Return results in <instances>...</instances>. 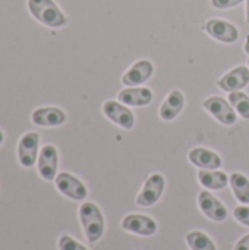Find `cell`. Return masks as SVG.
Instances as JSON below:
<instances>
[{
  "instance_id": "cell-1",
  "label": "cell",
  "mask_w": 249,
  "mask_h": 250,
  "mask_svg": "<svg viewBox=\"0 0 249 250\" xmlns=\"http://www.w3.org/2000/svg\"><path fill=\"white\" fill-rule=\"evenodd\" d=\"M29 13L35 21L48 28H62L68 23L66 15L54 0H26Z\"/></svg>"
},
{
  "instance_id": "cell-2",
  "label": "cell",
  "mask_w": 249,
  "mask_h": 250,
  "mask_svg": "<svg viewBox=\"0 0 249 250\" xmlns=\"http://www.w3.org/2000/svg\"><path fill=\"white\" fill-rule=\"evenodd\" d=\"M79 221L90 243L98 242L104 234V217L94 202H84L79 207Z\"/></svg>"
},
{
  "instance_id": "cell-3",
  "label": "cell",
  "mask_w": 249,
  "mask_h": 250,
  "mask_svg": "<svg viewBox=\"0 0 249 250\" xmlns=\"http://www.w3.org/2000/svg\"><path fill=\"white\" fill-rule=\"evenodd\" d=\"M54 183H56L57 190L63 196L72 201H84L88 195L87 186L70 173H66V171L59 173L54 179Z\"/></svg>"
},
{
  "instance_id": "cell-4",
  "label": "cell",
  "mask_w": 249,
  "mask_h": 250,
  "mask_svg": "<svg viewBox=\"0 0 249 250\" xmlns=\"http://www.w3.org/2000/svg\"><path fill=\"white\" fill-rule=\"evenodd\" d=\"M40 136L37 132H26L18 142V161L22 167L29 168L35 166L38 160Z\"/></svg>"
},
{
  "instance_id": "cell-5",
  "label": "cell",
  "mask_w": 249,
  "mask_h": 250,
  "mask_svg": "<svg viewBox=\"0 0 249 250\" xmlns=\"http://www.w3.org/2000/svg\"><path fill=\"white\" fill-rule=\"evenodd\" d=\"M204 31L214 40L225 42V44H232L236 42L239 38V29L232 23L225 19L213 18L208 19L204 23Z\"/></svg>"
},
{
  "instance_id": "cell-6",
  "label": "cell",
  "mask_w": 249,
  "mask_h": 250,
  "mask_svg": "<svg viewBox=\"0 0 249 250\" xmlns=\"http://www.w3.org/2000/svg\"><path fill=\"white\" fill-rule=\"evenodd\" d=\"M164 186H166V180L161 174L158 173H154L151 174L145 183H144V188L141 189L139 195L136 196V204L139 207H153L156 205L163 192H164Z\"/></svg>"
},
{
  "instance_id": "cell-7",
  "label": "cell",
  "mask_w": 249,
  "mask_h": 250,
  "mask_svg": "<svg viewBox=\"0 0 249 250\" xmlns=\"http://www.w3.org/2000/svg\"><path fill=\"white\" fill-rule=\"evenodd\" d=\"M203 107H204L211 116H214L222 125L232 126V125H235L236 120H238V116H236L235 108L230 105L229 101H226V100L222 98V97H210V98L204 100V101H203Z\"/></svg>"
},
{
  "instance_id": "cell-8",
  "label": "cell",
  "mask_w": 249,
  "mask_h": 250,
  "mask_svg": "<svg viewBox=\"0 0 249 250\" xmlns=\"http://www.w3.org/2000/svg\"><path fill=\"white\" fill-rule=\"evenodd\" d=\"M57 166H59V152L54 145H44L38 154L37 168L41 179L51 182L57 176Z\"/></svg>"
},
{
  "instance_id": "cell-9",
  "label": "cell",
  "mask_w": 249,
  "mask_h": 250,
  "mask_svg": "<svg viewBox=\"0 0 249 250\" xmlns=\"http://www.w3.org/2000/svg\"><path fill=\"white\" fill-rule=\"evenodd\" d=\"M103 113L109 120H112L114 125H117L126 130H131L135 125L134 113L125 104H122L119 101H113V100L106 101L103 104Z\"/></svg>"
},
{
  "instance_id": "cell-10",
  "label": "cell",
  "mask_w": 249,
  "mask_h": 250,
  "mask_svg": "<svg viewBox=\"0 0 249 250\" xmlns=\"http://www.w3.org/2000/svg\"><path fill=\"white\" fill-rule=\"evenodd\" d=\"M122 229L125 231L138 234V236H153L157 231V223L147 215H141V214H129L122 220Z\"/></svg>"
},
{
  "instance_id": "cell-11",
  "label": "cell",
  "mask_w": 249,
  "mask_h": 250,
  "mask_svg": "<svg viewBox=\"0 0 249 250\" xmlns=\"http://www.w3.org/2000/svg\"><path fill=\"white\" fill-rule=\"evenodd\" d=\"M198 207L203 211V214L216 223H223L227 218V209L226 207L213 196L208 190H203L198 195Z\"/></svg>"
},
{
  "instance_id": "cell-12",
  "label": "cell",
  "mask_w": 249,
  "mask_h": 250,
  "mask_svg": "<svg viewBox=\"0 0 249 250\" xmlns=\"http://www.w3.org/2000/svg\"><path fill=\"white\" fill-rule=\"evenodd\" d=\"M31 120L40 127H57L68 120V116L59 107H40L32 111Z\"/></svg>"
},
{
  "instance_id": "cell-13",
  "label": "cell",
  "mask_w": 249,
  "mask_h": 250,
  "mask_svg": "<svg viewBox=\"0 0 249 250\" xmlns=\"http://www.w3.org/2000/svg\"><path fill=\"white\" fill-rule=\"evenodd\" d=\"M153 72H154V64L150 60H147V59L138 60L122 76V83L126 85V86L142 85V83H145L151 78Z\"/></svg>"
},
{
  "instance_id": "cell-14",
  "label": "cell",
  "mask_w": 249,
  "mask_h": 250,
  "mask_svg": "<svg viewBox=\"0 0 249 250\" xmlns=\"http://www.w3.org/2000/svg\"><path fill=\"white\" fill-rule=\"evenodd\" d=\"M249 83V67L248 66H238L227 72L225 76H222L217 81V85L220 89L226 92H235L244 89Z\"/></svg>"
},
{
  "instance_id": "cell-15",
  "label": "cell",
  "mask_w": 249,
  "mask_h": 250,
  "mask_svg": "<svg viewBox=\"0 0 249 250\" xmlns=\"http://www.w3.org/2000/svg\"><path fill=\"white\" fill-rule=\"evenodd\" d=\"M119 103L131 107H144L153 101V91L147 86H128L117 95Z\"/></svg>"
},
{
  "instance_id": "cell-16",
  "label": "cell",
  "mask_w": 249,
  "mask_h": 250,
  "mask_svg": "<svg viewBox=\"0 0 249 250\" xmlns=\"http://www.w3.org/2000/svg\"><path fill=\"white\" fill-rule=\"evenodd\" d=\"M189 161L200 170H219L222 167V158L214 151L207 148H194L188 154Z\"/></svg>"
},
{
  "instance_id": "cell-17",
  "label": "cell",
  "mask_w": 249,
  "mask_h": 250,
  "mask_svg": "<svg viewBox=\"0 0 249 250\" xmlns=\"http://www.w3.org/2000/svg\"><path fill=\"white\" fill-rule=\"evenodd\" d=\"M183 104H185V97H183V94H182L179 89H173V91L167 95V98L163 101V104H161V107H160L158 114H160L161 120H164V122H172L173 119H176V117L181 114V111H182V108H183Z\"/></svg>"
},
{
  "instance_id": "cell-18",
  "label": "cell",
  "mask_w": 249,
  "mask_h": 250,
  "mask_svg": "<svg viewBox=\"0 0 249 250\" xmlns=\"http://www.w3.org/2000/svg\"><path fill=\"white\" fill-rule=\"evenodd\" d=\"M200 183L210 190H222L229 183V176L219 170H200L198 173Z\"/></svg>"
},
{
  "instance_id": "cell-19",
  "label": "cell",
  "mask_w": 249,
  "mask_h": 250,
  "mask_svg": "<svg viewBox=\"0 0 249 250\" xmlns=\"http://www.w3.org/2000/svg\"><path fill=\"white\" fill-rule=\"evenodd\" d=\"M229 183H230V188L233 190V195L235 198L244 204V205H248L249 204V180L248 177L242 173H233L230 177H229Z\"/></svg>"
},
{
  "instance_id": "cell-20",
  "label": "cell",
  "mask_w": 249,
  "mask_h": 250,
  "mask_svg": "<svg viewBox=\"0 0 249 250\" xmlns=\"http://www.w3.org/2000/svg\"><path fill=\"white\" fill-rule=\"evenodd\" d=\"M191 250H217L214 242L203 231H191L185 237Z\"/></svg>"
},
{
  "instance_id": "cell-21",
  "label": "cell",
  "mask_w": 249,
  "mask_h": 250,
  "mask_svg": "<svg viewBox=\"0 0 249 250\" xmlns=\"http://www.w3.org/2000/svg\"><path fill=\"white\" fill-rule=\"evenodd\" d=\"M229 103L235 108V111L245 120H249V95L242 91L230 92Z\"/></svg>"
},
{
  "instance_id": "cell-22",
  "label": "cell",
  "mask_w": 249,
  "mask_h": 250,
  "mask_svg": "<svg viewBox=\"0 0 249 250\" xmlns=\"http://www.w3.org/2000/svg\"><path fill=\"white\" fill-rule=\"evenodd\" d=\"M59 250H88L84 245H81L79 242H76L73 237L68 236V234H63L60 239H59Z\"/></svg>"
},
{
  "instance_id": "cell-23",
  "label": "cell",
  "mask_w": 249,
  "mask_h": 250,
  "mask_svg": "<svg viewBox=\"0 0 249 250\" xmlns=\"http://www.w3.org/2000/svg\"><path fill=\"white\" fill-rule=\"evenodd\" d=\"M233 217H235L241 224L249 227V207H247V205L236 207L235 211H233Z\"/></svg>"
},
{
  "instance_id": "cell-24",
  "label": "cell",
  "mask_w": 249,
  "mask_h": 250,
  "mask_svg": "<svg viewBox=\"0 0 249 250\" xmlns=\"http://www.w3.org/2000/svg\"><path fill=\"white\" fill-rule=\"evenodd\" d=\"M245 0H211L213 7L216 9H232L244 3Z\"/></svg>"
},
{
  "instance_id": "cell-25",
  "label": "cell",
  "mask_w": 249,
  "mask_h": 250,
  "mask_svg": "<svg viewBox=\"0 0 249 250\" xmlns=\"http://www.w3.org/2000/svg\"><path fill=\"white\" fill-rule=\"evenodd\" d=\"M233 250H249V234L244 236V237L236 243V246H235V249Z\"/></svg>"
},
{
  "instance_id": "cell-26",
  "label": "cell",
  "mask_w": 249,
  "mask_h": 250,
  "mask_svg": "<svg viewBox=\"0 0 249 250\" xmlns=\"http://www.w3.org/2000/svg\"><path fill=\"white\" fill-rule=\"evenodd\" d=\"M244 50H245V53H247V54H249V35H248V37H247V41H245Z\"/></svg>"
},
{
  "instance_id": "cell-27",
  "label": "cell",
  "mask_w": 249,
  "mask_h": 250,
  "mask_svg": "<svg viewBox=\"0 0 249 250\" xmlns=\"http://www.w3.org/2000/svg\"><path fill=\"white\" fill-rule=\"evenodd\" d=\"M245 13H247V22L249 23V0H247V9H245Z\"/></svg>"
},
{
  "instance_id": "cell-28",
  "label": "cell",
  "mask_w": 249,
  "mask_h": 250,
  "mask_svg": "<svg viewBox=\"0 0 249 250\" xmlns=\"http://www.w3.org/2000/svg\"><path fill=\"white\" fill-rule=\"evenodd\" d=\"M3 141H4V132L0 129V145L3 144Z\"/></svg>"
},
{
  "instance_id": "cell-29",
  "label": "cell",
  "mask_w": 249,
  "mask_h": 250,
  "mask_svg": "<svg viewBox=\"0 0 249 250\" xmlns=\"http://www.w3.org/2000/svg\"><path fill=\"white\" fill-rule=\"evenodd\" d=\"M248 67H249V60H248Z\"/></svg>"
}]
</instances>
